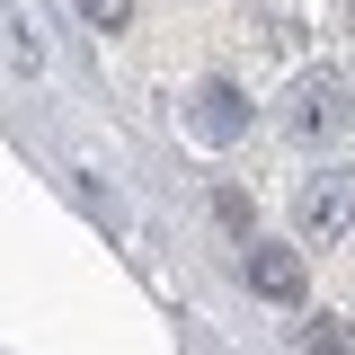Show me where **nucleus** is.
<instances>
[{"instance_id":"obj_4","label":"nucleus","mask_w":355,"mask_h":355,"mask_svg":"<svg viewBox=\"0 0 355 355\" xmlns=\"http://www.w3.org/2000/svg\"><path fill=\"white\" fill-rule=\"evenodd\" d=\"M293 125H302V133H329V125H338V80H329V71L293 89Z\"/></svg>"},{"instance_id":"obj_2","label":"nucleus","mask_w":355,"mask_h":355,"mask_svg":"<svg viewBox=\"0 0 355 355\" xmlns=\"http://www.w3.org/2000/svg\"><path fill=\"white\" fill-rule=\"evenodd\" d=\"M187 125H196V142H240V133H249V107H240V89H231V80H205Z\"/></svg>"},{"instance_id":"obj_1","label":"nucleus","mask_w":355,"mask_h":355,"mask_svg":"<svg viewBox=\"0 0 355 355\" xmlns=\"http://www.w3.org/2000/svg\"><path fill=\"white\" fill-rule=\"evenodd\" d=\"M347 222H355V169H320L302 196H293V231H302V240H338Z\"/></svg>"},{"instance_id":"obj_6","label":"nucleus","mask_w":355,"mask_h":355,"mask_svg":"<svg viewBox=\"0 0 355 355\" xmlns=\"http://www.w3.org/2000/svg\"><path fill=\"white\" fill-rule=\"evenodd\" d=\"M80 9L98 18V27H125V18H133V0H80Z\"/></svg>"},{"instance_id":"obj_5","label":"nucleus","mask_w":355,"mask_h":355,"mask_svg":"<svg viewBox=\"0 0 355 355\" xmlns=\"http://www.w3.org/2000/svg\"><path fill=\"white\" fill-rule=\"evenodd\" d=\"M302 355H355V338L338 329V320H311V329H302Z\"/></svg>"},{"instance_id":"obj_3","label":"nucleus","mask_w":355,"mask_h":355,"mask_svg":"<svg viewBox=\"0 0 355 355\" xmlns=\"http://www.w3.org/2000/svg\"><path fill=\"white\" fill-rule=\"evenodd\" d=\"M249 284H258L266 302H302V249H249Z\"/></svg>"}]
</instances>
